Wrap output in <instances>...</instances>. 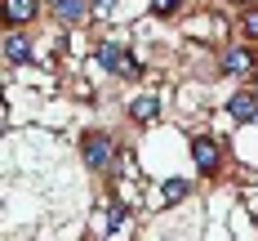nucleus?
I'll return each instance as SVG.
<instances>
[{
	"label": "nucleus",
	"mask_w": 258,
	"mask_h": 241,
	"mask_svg": "<svg viewBox=\"0 0 258 241\" xmlns=\"http://www.w3.org/2000/svg\"><path fill=\"white\" fill-rule=\"evenodd\" d=\"M80 161L89 165V170H103V174H111L116 170V161H120V152H116V138L103 130H89L85 138H80Z\"/></svg>",
	"instance_id": "nucleus-1"
},
{
	"label": "nucleus",
	"mask_w": 258,
	"mask_h": 241,
	"mask_svg": "<svg viewBox=\"0 0 258 241\" xmlns=\"http://www.w3.org/2000/svg\"><path fill=\"white\" fill-rule=\"evenodd\" d=\"M218 67L227 72V76H254V67H258V58L249 45H227L223 50V58H218Z\"/></svg>",
	"instance_id": "nucleus-2"
},
{
	"label": "nucleus",
	"mask_w": 258,
	"mask_h": 241,
	"mask_svg": "<svg viewBox=\"0 0 258 241\" xmlns=\"http://www.w3.org/2000/svg\"><path fill=\"white\" fill-rule=\"evenodd\" d=\"M191 161H196L201 174H218V165H223V148H218L209 134H196V138H191Z\"/></svg>",
	"instance_id": "nucleus-3"
},
{
	"label": "nucleus",
	"mask_w": 258,
	"mask_h": 241,
	"mask_svg": "<svg viewBox=\"0 0 258 241\" xmlns=\"http://www.w3.org/2000/svg\"><path fill=\"white\" fill-rule=\"evenodd\" d=\"M98 67L111 76H138V58H129L120 45H98Z\"/></svg>",
	"instance_id": "nucleus-4"
},
{
	"label": "nucleus",
	"mask_w": 258,
	"mask_h": 241,
	"mask_svg": "<svg viewBox=\"0 0 258 241\" xmlns=\"http://www.w3.org/2000/svg\"><path fill=\"white\" fill-rule=\"evenodd\" d=\"M227 116L240 121V125H249V121L258 125V89H240V94H232V99H227Z\"/></svg>",
	"instance_id": "nucleus-5"
},
{
	"label": "nucleus",
	"mask_w": 258,
	"mask_h": 241,
	"mask_svg": "<svg viewBox=\"0 0 258 241\" xmlns=\"http://www.w3.org/2000/svg\"><path fill=\"white\" fill-rule=\"evenodd\" d=\"M36 9H40V0H5V23L9 27H27L36 18Z\"/></svg>",
	"instance_id": "nucleus-6"
},
{
	"label": "nucleus",
	"mask_w": 258,
	"mask_h": 241,
	"mask_svg": "<svg viewBox=\"0 0 258 241\" xmlns=\"http://www.w3.org/2000/svg\"><path fill=\"white\" fill-rule=\"evenodd\" d=\"M5 58L9 63H27L31 58V40L23 36V27H9L5 31Z\"/></svg>",
	"instance_id": "nucleus-7"
},
{
	"label": "nucleus",
	"mask_w": 258,
	"mask_h": 241,
	"mask_svg": "<svg viewBox=\"0 0 258 241\" xmlns=\"http://www.w3.org/2000/svg\"><path fill=\"white\" fill-rule=\"evenodd\" d=\"M129 116L143 121V125H152L156 116H160V99H156V94H138V99H129Z\"/></svg>",
	"instance_id": "nucleus-8"
},
{
	"label": "nucleus",
	"mask_w": 258,
	"mask_h": 241,
	"mask_svg": "<svg viewBox=\"0 0 258 241\" xmlns=\"http://www.w3.org/2000/svg\"><path fill=\"white\" fill-rule=\"evenodd\" d=\"M89 14V0H53V18L62 27H72V23H80Z\"/></svg>",
	"instance_id": "nucleus-9"
},
{
	"label": "nucleus",
	"mask_w": 258,
	"mask_h": 241,
	"mask_svg": "<svg viewBox=\"0 0 258 241\" xmlns=\"http://www.w3.org/2000/svg\"><path fill=\"white\" fill-rule=\"evenodd\" d=\"M125 219H129V210H125V201H111V206H107V237H120V232H125Z\"/></svg>",
	"instance_id": "nucleus-10"
},
{
	"label": "nucleus",
	"mask_w": 258,
	"mask_h": 241,
	"mask_svg": "<svg viewBox=\"0 0 258 241\" xmlns=\"http://www.w3.org/2000/svg\"><path fill=\"white\" fill-rule=\"evenodd\" d=\"M240 36L245 40H258V5H245L240 9Z\"/></svg>",
	"instance_id": "nucleus-11"
},
{
	"label": "nucleus",
	"mask_w": 258,
	"mask_h": 241,
	"mask_svg": "<svg viewBox=\"0 0 258 241\" xmlns=\"http://www.w3.org/2000/svg\"><path fill=\"white\" fill-rule=\"evenodd\" d=\"M187 192H191V183H187V179H169V183H160V197H165L169 206H174V201H182Z\"/></svg>",
	"instance_id": "nucleus-12"
},
{
	"label": "nucleus",
	"mask_w": 258,
	"mask_h": 241,
	"mask_svg": "<svg viewBox=\"0 0 258 241\" xmlns=\"http://www.w3.org/2000/svg\"><path fill=\"white\" fill-rule=\"evenodd\" d=\"M182 5H187V0H152V9L160 14V18H169V14H178Z\"/></svg>",
	"instance_id": "nucleus-13"
},
{
	"label": "nucleus",
	"mask_w": 258,
	"mask_h": 241,
	"mask_svg": "<svg viewBox=\"0 0 258 241\" xmlns=\"http://www.w3.org/2000/svg\"><path fill=\"white\" fill-rule=\"evenodd\" d=\"M94 14H98V18H111V14H116V0H94Z\"/></svg>",
	"instance_id": "nucleus-14"
},
{
	"label": "nucleus",
	"mask_w": 258,
	"mask_h": 241,
	"mask_svg": "<svg viewBox=\"0 0 258 241\" xmlns=\"http://www.w3.org/2000/svg\"><path fill=\"white\" fill-rule=\"evenodd\" d=\"M236 5H240V9H245V5H254V0H236Z\"/></svg>",
	"instance_id": "nucleus-15"
},
{
	"label": "nucleus",
	"mask_w": 258,
	"mask_h": 241,
	"mask_svg": "<svg viewBox=\"0 0 258 241\" xmlns=\"http://www.w3.org/2000/svg\"><path fill=\"white\" fill-rule=\"evenodd\" d=\"M254 89H258V67H254Z\"/></svg>",
	"instance_id": "nucleus-16"
}]
</instances>
